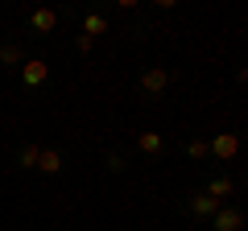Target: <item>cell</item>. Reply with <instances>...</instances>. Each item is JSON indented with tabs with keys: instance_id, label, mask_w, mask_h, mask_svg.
I'll return each mask as SVG.
<instances>
[{
	"instance_id": "6da1fadb",
	"label": "cell",
	"mask_w": 248,
	"mask_h": 231,
	"mask_svg": "<svg viewBox=\"0 0 248 231\" xmlns=\"http://www.w3.org/2000/svg\"><path fill=\"white\" fill-rule=\"evenodd\" d=\"M166 83H170V71H166V66H149V71L141 74V91H145V95H161Z\"/></svg>"
},
{
	"instance_id": "7a4b0ae2",
	"label": "cell",
	"mask_w": 248,
	"mask_h": 231,
	"mask_svg": "<svg viewBox=\"0 0 248 231\" xmlns=\"http://www.w3.org/2000/svg\"><path fill=\"white\" fill-rule=\"evenodd\" d=\"M207 149H211V153H215L219 161H232V157L240 153V136H236V132H219V136H215L211 144H207Z\"/></svg>"
},
{
	"instance_id": "3957f363",
	"label": "cell",
	"mask_w": 248,
	"mask_h": 231,
	"mask_svg": "<svg viewBox=\"0 0 248 231\" xmlns=\"http://www.w3.org/2000/svg\"><path fill=\"white\" fill-rule=\"evenodd\" d=\"M21 79H25V87H42V83L50 79V66H46L42 58H29L25 71H21Z\"/></svg>"
},
{
	"instance_id": "277c9868",
	"label": "cell",
	"mask_w": 248,
	"mask_h": 231,
	"mask_svg": "<svg viewBox=\"0 0 248 231\" xmlns=\"http://www.w3.org/2000/svg\"><path fill=\"white\" fill-rule=\"evenodd\" d=\"M211 219H215V231H240V227H244V215L232 211V206H219Z\"/></svg>"
},
{
	"instance_id": "5b68a950",
	"label": "cell",
	"mask_w": 248,
	"mask_h": 231,
	"mask_svg": "<svg viewBox=\"0 0 248 231\" xmlns=\"http://www.w3.org/2000/svg\"><path fill=\"white\" fill-rule=\"evenodd\" d=\"M29 25H33V33H54V29H58V13L54 9H37Z\"/></svg>"
},
{
	"instance_id": "8992f818",
	"label": "cell",
	"mask_w": 248,
	"mask_h": 231,
	"mask_svg": "<svg viewBox=\"0 0 248 231\" xmlns=\"http://www.w3.org/2000/svg\"><path fill=\"white\" fill-rule=\"evenodd\" d=\"M219 211V202L207 194H190V215H199V219H211V215Z\"/></svg>"
},
{
	"instance_id": "52a82bcc",
	"label": "cell",
	"mask_w": 248,
	"mask_h": 231,
	"mask_svg": "<svg viewBox=\"0 0 248 231\" xmlns=\"http://www.w3.org/2000/svg\"><path fill=\"white\" fill-rule=\"evenodd\" d=\"M37 169L42 173H62V157L54 149H42V157H37Z\"/></svg>"
},
{
	"instance_id": "ba28073f",
	"label": "cell",
	"mask_w": 248,
	"mask_h": 231,
	"mask_svg": "<svg viewBox=\"0 0 248 231\" xmlns=\"http://www.w3.org/2000/svg\"><path fill=\"white\" fill-rule=\"evenodd\" d=\"M203 194H207V198H215V202L223 206V198L232 194V182H228V178H211V186H207Z\"/></svg>"
},
{
	"instance_id": "9c48e42d",
	"label": "cell",
	"mask_w": 248,
	"mask_h": 231,
	"mask_svg": "<svg viewBox=\"0 0 248 231\" xmlns=\"http://www.w3.org/2000/svg\"><path fill=\"white\" fill-rule=\"evenodd\" d=\"M104 29H108V21L99 17V13H87V17H83V33H87L91 42H95V37L104 33Z\"/></svg>"
},
{
	"instance_id": "30bf717a",
	"label": "cell",
	"mask_w": 248,
	"mask_h": 231,
	"mask_svg": "<svg viewBox=\"0 0 248 231\" xmlns=\"http://www.w3.org/2000/svg\"><path fill=\"white\" fill-rule=\"evenodd\" d=\"M137 144H141V153H161V144H166V141H161V132H141V136H137Z\"/></svg>"
},
{
	"instance_id": "8fae6325",
	"label": "cell",
	"mask_w": 248,
	"mask_h": 231,
	"mask_svg": "<svg viewBox=\"0 0 248 231\" xmlns=\"http://www.w3.org/2000/svg\"><path fill=\"white\" fill-rule=\"evenodd\" d=\"M37 157H42L37 144H25V149H21V165H25V169H37Z\"/></svg>"
},
{
	"instance_id": "7c38bea8",
	"label": "cell",
	"mask_w": 248,
	"mask_h": 231,
	"mask_svg": "<svg viewBox=\"0 0 248 231\" xmlns=\"http://www.w3.org/2000/svg\"><path fill=\"white\" fill-rule=\"evenodd\" d=\"M207 153H211V149H207V141H186V157H195V161H203Z\"/></svg>"
},
{
	"instance_id": "4fadbf2b",
	"label": "cell",
	"mask_w": 248,
	"mask_h": 231,
	"mask_svg": "<svg viewBox=\"0 0 248 231\" xmlns=\"http://www.w3.org/2000/svg\"><path fill=\"white\" fill-rule=\"evenodd\" d=\"M21 58H25V54H21L17 45H4V50H0V62H4V66H17Z\"/></svg>"
},
{
	"instance_id": "5bb4252c",
	"label": "cell",
	"mask_w": 248,
	"mask_h": 231,
	"mask_svg": "<svg viewBox=\"0 0 248 231\" xmlns=\"http://www.w3.org/2000/svg\"><path fill=\"white\" fill-rule=\"evenodd\" d=\"M108 169H112V173H120V169H124V157H120V153H112V157H108Z\"/></svg>"
}]
</instances>
